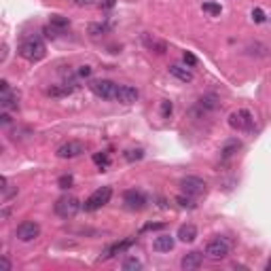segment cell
<instances>
[{
	"instance_id": "cell-1",
	"label": "cell",
	"mask_w": 271,
	"mask_h": 271,
	"mask_svg": "<svg viewBox=\"0 0 271 271\" xmlns=\"http://www.w3.org/2000/svg\"><path fill=\"white\" fill-rule=\"evenodd\" d=\"M19 55L26 61H30V64H36V61H40L47 55V47L40 39H34L32 36V39H26L19 45Z\"/></svg>"
},
{
	"instance_id": "cell-2",
	"label": "cell",
	"mask_w": 271,
	"mask_h": 271,
	"mask_svg": "<svg viewBox=\"0 0 271 271\" xmlns=\"http://www.w3.org/2000/svg\"><path fill=\"white\" fill-rule=\"evenodd\" d=\"M227 123H229V127L235 129V132H252V129H254V116L246 108L233 110L229 115V119H227Z\"/></svg>"
},
{
	"instance_id": "cell-3",
	"label": "cell",
	"mask_w": 271,
	"mask_h": 271,
	"mask_svg": "<svg viewBox=\"0 0 271 271\" xmlns=\"http://www.w3.org/2000/svg\"><path fill=\"white\" fill-rule=\"evenodd\" d=\"M110 197H113V187H100V189H96L94 193H91L87 199H85L83 210H85V212H96V210H100V208H104V206H106V203L110 201Z\"/></svg>"
},
{
	"instance_id": "cell-4",
	"label": "cell",
	"mask_w": 271,
	"mask_h": 271,
	"mask_svg": "<svg viewBox=\"0 0 271 271\" xmlns=\"http://www.w3.org/2000/svg\"><path fill=\"white\" fill-rule=\"evenodd\" d=\"M87 87H89L91 94L96 97H100V100H115L119 85L108 81V78H97V81H89Z\"/></svg>"
},
{
	"instance_id": "cell-5",
	"label": "cell",
	"mask_w": 271,
	"mask_h": 271,
	"mask_svg": "<svg viewBox=\"0 0 271 271\" xmlns=\"http://www.w3.org/2000/svg\"><path fill=\"white\" fill-rule=\"evenodd\" d=\"M81 208H83V203L78 201L77 197H72V195H64V197H59V199L55 201V214H58L59 218L77 216Z\"/></svg>"
},
{
	"instance_id": "cell-6",
	"label": "cell",
	"mask_w": 271,
	"mask_h": 271,
	"mask_svg": "<svg viewBox=\"0 0 271 271\" xmlns=\"http://www.w3.org/2000/svg\"><path fill=\"white\" fill-rule=\"evenodd\" d=\"M231 254V242L227 237H214L206 244V256L214 258V261H223Z\"/></svg>"
},
{
	"instance_id": "cell-7",
	"label": "cell",
	"mask_w": 271,
	"mask_h": 271,
	"mask_svg": "<svg viewBox=\"0 0 271 271\" xmlns=\"http://www.w3.org/2000/svg\"><path fill=\"white\" fill-rule=\"evenodd\" d=\"M180 189L189 197H201L208 191V182L199 176H184L180 180Z\"/></svg>"
},
{
	"instance_id": "cell-8",
	"label": "cell",
	"mask_w": 271,
	"mask_h": 271,
	"mask_svg": "<svg viewBox=\"0 0 271 271\" xmlns=\"http://www.w3.org/2000/svg\"><path fill=\"white\" fill-rule=\"evenodd\" d=\"M123 203H125L127 210L140 212V210H144V208H146L149 197H146L144 191H140V189H127L125 193H123Z\"/></svg>"
},
{
	"instance_id": "cell-9",
	"label": "cell",
	"mask_w": 271,
	"mask_h": 271,
	"mask_svg": "<svg viewBox=\"0 0 271 271\" xmlns=\"http://www.w3.org/2000/svg\"><path fill=\"white\" fill-rule=\"evenodd\" d=\"M0 106L2 110H17L19 108V91L17 89H11V85L7 81H0Z\"/></svg>"
},
{
	"instance_id": "cell-10",
	"label": "cell",
	"mask_w": 271,
	"mask_h": 271,
	"mask_svg": "<svg viewBox=\"0 0 271 271\" xmlns=\"http://www.w3.org/2000/svg\"><path fill=\"white\" fill-rule=\"evenodd\" d=\"M39 235H40V225L36 223V220H23V223L17 227V231H15V237L19 239V242H23V244L34 242Z\"/></svg>"
},
{
	"instance_id": "cell-11",
	"label": "cell",
	"mask_w": 271,
	"mask_h": 271,
	"mask_svg": "<svg viewBox=\"0 0 271 271\" xmlns=\"http://www.w3.org/2000/svg\"><path fill=\"white\" fill-rule=\"evenodd\" d=\"M87 151V146L81 140H70V142H64L59 146L58 151H55V155L59 159H75V157H81L83 153Z\"/></svg>"
},
{
	"instance_id": "cell-12",
	"label": "cell",
	"mask_w": 271,
	"mask_h": 271,
	"mask_svg": "<svg viewBox=\"0 0 271 271\" xmlns=\"http://www.w3.org/2000/svg\"><path fill=\"white\" fill-rule=\"evenodd\" d=\"M140 97V91L132 87V85H119V89H116V97L115 100L119 104H125V106H129V104H136Z\"/></svg>"
},
{
	"instance_id": "cell-13",
	"label": "cell",
	"mask_w": 271,
	"mask_h": 271,
	"mask_svg": "<svg viewBox=\"0 0 271 271\" xmlns=\"http://www.w3.org/2000/svg\"><path fill=\"white\" fill-rule=\"evenodd\" d=\"M142 45H144L146 49H149V51L157 53V55H163L165 51H168V45H165V40L155 39V36L149 34V32H144V34H142Z\"/></svg>"
},
{
	"instance_id": "cell-14",
	"label": "cell",
	"mask_w": 271,
	"mask_h": 271,
	"mask_svg": "<svg viewBox=\"0 0 271 271\" xmlns=\"http://www.w3.org/2000/svg\"><path fill=\"white\" fill-rule=\"evenodd\" d=\"M168 72L174 78H178L180 83H193V78H195V75H193V70H191L189 66H180V64H172L170 68H168Z\"/></svg>"
},
{
	"instance_id": "cell-15",
	"label": "cell",
	"mask_w": 271,
	"mask_h": 271,
	"mask_svg": "<svg viewBox=\"0 0 271 271\" xmlns=\"http://www.w3.org/2000/svg\"><path fill=\"white\" fill-rule=\"evenodd\" d=\"M203 265V252H189V254H184L182 256V261H180V267L184 271H193V269H199Z\"/></svg>"
},
{
	"instance_id": "cell-16",
	"label": "cell",
	"mask_w": 271,
	"mask_h": 271,
	"mask_svg": "<svg viewBox=\"0 0 271 271\" xmlns=\"http://www.w3.org/2000/svg\"><path fill=\"white\" fill-rule=\"evenodd\" d=\"M174 246H176V239L172 235H168V233H163V235L155 237V242H153V250H155V252H170V250H174Z\"/></svg>"
},
{
	"instance_id": "cell-17",
	"label": "cell",
	"mask_w": 271,
	"mask_h": 271,
	"mask_svg": "<svg viewBox=\"0 0 271 271\" xmlns=\"http://www.w3.org/2000/svg\"><path fill=\"white\" fill-rule=\"evenodd\" d=\"M176 237L180 239V242H184V244H193L195 239H197V227L191 225V223L180 225V229H178V235Z\"/></svg>"
},
{
	"instance_id": "cell-18",
	"label": "cell",
	"mask_w": 271,
	"mask_h": 271,
	"mask_svg": "<svg viewBox=\"0 0 271 271\" xmlns=\"http://www.w3.org/2000/svg\"><path fill=\"white\" fill-rule=\"evenodd\" d=\"M242 149V142H239L237 138H233V140H227V142L223 144V149H220V159L223 161H229V159L235 155V153Z\"/></svg>"
},
{
	"instance_id": "cell-19",
	"label": "cell",
	"mask_w": 271,
	"mask_h": 271,
	"mask_svg": "<svg viewBox=\"0 0 271 271\" xmlns=\"http://www.w3.org/2000/svg\"><path fill=\"white\" fill-rule=\"evenodd\" d=\"M134 244H136V239L129 237V239H125V242H121V244L108 246V248L104 250V256H102V258H110V256H115V254H121V252H125L129 246H134Z\"/></svg>"
},
{
	"instance_id": "cell-20",
	"label": "cell",
	"mask_w": 271,
	"mask_h": 271,
	"mask_svg": "<svg viewBox=\"0 0 271 271\" xmlns=\"http://www.w3.org/2000/svg\"><path fill=\"white\" fill-rule=\"evenodd\" d=\"M197 106H199L203 113H212V110L218 108V97L214 94H208V96H201L199 102H197Z\"/></svg>"
},
{
	"instance_id": "cell-21",
	"label": "cell",
	"mask_w": 271,
	"mask_h": 271,
	"mask_svg": "<svg viewBox=\"0 0 271 271\" xmlns=\"http://www.w3.org/2000/svg\"><path fill=\"white\" fill-rule=\"evenodd\" d=\"M72 91H75V83H64V85H55V87H49L47 94L59 97V96H70Z\"/></svg>"
},
{
	"instance_id": "cell-22",
	"label": "cell",
	"mask_w": 271,
	"mask_h": 271,
	"mask_svg": "<svg viewBox=\"0 0 271 271\" xmlns=\"http://www.w3.org/2000/svg\"><path fill=\"white\" fill-rule=\"evenodd\" d=\"M49 26L55 28L61 34L64 30L70 28V19H68V17H64V15H51V21H49Z\"/></svg>"
},
{
	"instance_id": "cell-23",
	"label": "cell",
	"mask_w": 271,
	"mask_h": 271,
	"mask_svg": "<svg viewBox=\"0 0 271 271\" xmlns=\"http://www.w3.org/2000/svg\"><path fill=\"white\" fill-rule=\"evenodd\" d=\"M0 184H2V187H0V189H2V201L7 203V201L11 199V197H15V195H17V187H13V184H9L7 176H2V178H0Z\"/></svg>"
},
{
	"instance_id": "cell-24",
	"label": "cell",
	"mask_w": 271,
	"mask_h": 271,
	"mask_svg": "<svg viewBox=\"0 0 271 271\" xmlns=\"http://www.w3.org/2000/svg\"><path fill=\"white\" fill-rule=\"evenodd\" d=\"M142 157H144V149H127V151H123V159H125L127 163L140 161Z\"/></svg>"
},
{
	"instance_id": "cell-25",
	"label": "cell",
	"mask_w": 271,
	"mask_h": 271,
	"mask_svg": "<svg viewBox=\"0 0 271 271\" xmlns=\"http://www.w3.org/2000/svg\"><path fill=\"white\" fill-rule=\"evenodd\" d=\"M121 269L123 271H140V269H142V263H140L136 256H129V258H125V261L121 263Z\"/></svg>"
},
{
	"instance_id": "cell-26",
	"label": "cell",
	"mask_w": 271,
	"mask_h": 271,
	"mask_svg": "<svg viewBox=\"0 0 271 271\" xmlns=\"http://www.w3.org/2000/svg\"><path fill=\"white\" fill-rule=\"evenodd\" d=\"M94 163L104 172V170H108V165H110V157L106 155V153H96V155H94Z\"/></svg>"
},
{
	"instance_id": "cell-27",
	"label": "cell",
	"mask_w": 271,
	"mask_h": 271,
	"mask_svg": "<svg viewBox=\"0 0 271 271\" xmlns=\"http://www.w3.org/2000/svg\"><path fill=\"white\" fill-rule=\"evenodd\" d=\"M176 203L180 208H187V210H195V208H197V203L193 201V197H189V195H178Z\"/></svg>"
},
{
	"instance_id": "cell-28",
	"label": "cell",
	"mask_w": 271,
	"mask_h": 271,
	"mask_svg": "<svg viewBox=\"0 0 271 271\" xmlns=\"http://www.w3.org/2000/svg\"><path fill=\"white\" fill-rule=\"evenodd\" d=\"M201 9L206 11L208 15H220V13H223V7H220L218 2H203Z\"/></svg>"
},
{
	"instance_id": "cell-29",
	"label": "cell",
	"mask_w": 271,
	"mask_h": 271,
	"mask_svg": "<svg viewBox=\"0 0 271 271\" xmlns=\"http://www.w3.org/2000/svg\"><path fill=\"white\" fill-rule=\"evenodd\" d=\"M72 184H75V176H72V174H64V176H59L58 178V187L59 189H70L72 187Z\"/></svg>"
},
{
	"instance_id": "cell-30",
	"label": "cell",
	"mask_w": 271,
	"mask_h": 271,
	"mask_svg": "<svg viewBox=\"0 0 271 271\" xmlns=\"http://www.w3.org/2000/svg\"><path fill=\"white\" fill-rule=\"evenodd\" d=\"M104 32H108V26H106V23H91V26H89V34H91V36H100V34H104Z\"/></svg>"
},
{
	"instance_id": "cell-31",
	"label": "cell",
	"mask_w": 271,
	"mask_h": 271,
	"mask_svg": "<svg viewBox=\"0 0 271 271\" xmlns=\"http://www.w3.org/2000/svg\"><path fill=\"white\" fill-rule=\"evenodd\" d=\"M172 113H174V104H172L170 100H163L161 102V116L163 119H170Z\"/></svg>"
},
{
	"instance_id": "cell-32",
	"label": "cell",
	"mask_w": 271,
	"mask_h": 271,
	"mask_svg": "<svg viewBox=\"0 0 271 271\" xmlns=\"http://www.w3.org/2000/svg\"><path fill=\"white\" fill-rule=\"evenodd\" d=\"M182 59H184V64H187L189 68L197 66V61H199V59H197V55H193L191 51H184V53H182Z\"/></svg>"
},
{
	"instance_id": "cell-33",
	"label": "cell",
	"mask_w": 271,
	"mask_h": 271,
	"mask_svg": "<svg viewBox=\"0 0 271 271\" xmlns=\"http://www.w3.org/2000/svg\"><path fill=\"white\" fill-rule=\"evenodd\" d=\"M91 72H94V68H91V66H81V68L77 70V77H78V78H89Z\"/></svg>"
},
{
	"instance_id": "cell-34",
	"label": "cell",
	"mask_w": 271,
	"mask_h": 271,
	"mask_svg": "<svg viewBox=\"0 0 271 271\" xmlns=\"http://www.w3.org/2000/svg\"><path fill=\"white\" fill-rule=\"evenodd\" d=\"M161 229H165V223H151L142 227V231H161Z\"/></svg>"
},
{
	"instance_id": "cell-35",
	"label": "cell",
	"mask_w": 271,
	"mask_h": 271,
	"mask_svg": "<svg viewBox=\"0 0 271 271\" xmlns=\"http://www.w3.org/2000/svg\"><path fill=\"white\" fill-rule=\"evenodd\" d=\"M252 19H254L256 23H263L265 21V13L261 9H254V11H252Z\"/></svg>"
},
{
	"instance_id": "cell-36",
	"label": "cell",
	"mask_w": 271,
	"mask_h": 271,
	"mask_svg": "<svg viewBox=\"0 0 271 271\" xmlns=\"http://www.w3.org/2000/svg\"><path fill=\"white\" fill-rule=\"evenodd\" d=\"M94 2H96V0H72V4H75V7H91Z\"/></svg>"
},
{
	"instance_id": "cell-37",
	"label": "cell",
	"mask_w": 271,
	"mask_h": 271,
	"mask_svg": "<svg viewBox=\"0 0 271 271\" xmlns=\"http://www.w3.org/2000/svg\"><path fill=\"white\" fill-rule=\"evenodd\" d=\"M0 123H2L4 127H7V125H11V115L7 113V110H2V115H0Z\"/></svg>"
},
{
	"instance_id": "cell-38",
	"label": "cell",
	"mask_w": 271,
	"mask_h": 271,
	"mask_svg": "<svg viewBox=\"0 0 271 271\" xmlns=\"http://www.w3.org/2000/svg\"><path fill=\"white\" fill-rule=\"evenodd\" d=\"M0 265H2V269H4V271H11V261H9L7 256L0 258Z\"/></svg>"
},
{
	"instance_id": "cell-39",
	"label": "cell",
	"mask_w": 271,
	"mask_h": 271,
	"mask_svg": "<svg viewBox=\"0 0 271 271\" xmlns=\"http://www.w3.org/2000/svg\"><path fill=\"white\" fill-rule=\"evenodd\" d=\"M11 216V210H9V208H4V210H2V220H7Z\"/></svg>"
},
{
	"instance_id": "cell-40",
	"label": "cell",
	"mask_w": 271,
	"mask_h": 271,
	"mask_svg": "<svg viewBox=\"0 0 271 271\" xmlns=\"http://www.w3.org/2000/svg\"><path fill=\"white\" fill-rule=\"evenodd\" d=\"M267 271H271V261H269V263H267Z\"/></svg>"
}]
</instances>
